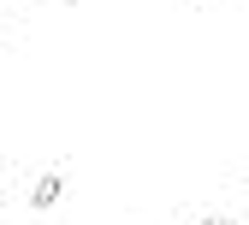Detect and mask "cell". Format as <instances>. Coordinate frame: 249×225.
Wrapping results in <instances>:
<instances>
[{
  "instance_id": "obj_4",
  "label": "cell",
  "mask_w": 249,
  "mask_h": 225,
  "mask_svg": "<svg viewBox=\"0 0 249 225\" xmlns=\"http://www.w3.org/2000/svg\"><path fill=\"white\" fill-rule=\"evenodd\" d=\"M59 6H71V0H59Z\"/></svg>"
},
{
  "instance_id": "obj_1",
  "label": "cell",
  "mask_w": 249,
  "mask_h": 225,
  "mask_svg": "<svg viewBox=\"0 0 249 225\" xmlns=\"http://www.w3.org/2000/svg\"><path fill=\"white\" fill-rule=\"evenodd\" d=\"M59 190H66V178H59V172H42V178H36V190H30V208L48 213V208L59 202Z\"/></svg>"
},
{
  "instance_id": "obj_3",
  "label": "cell",
  "mask_w": 249,
  "mask_h": 225,
  "mask_svg": "<svg viewBox=\"0 0 249 225\" xmlns=\"http://www.w3.org/2000/svg\"><path fill=\"white\" fill-rule=\"evenodd\" d=\"M243 184H249V166H243Z\"/></svg>"
},
{
  "instance_id": "obj_5",
  "label": "cell",
  "mask_w": 249,
  "mask_h": 225,
  "mask_svg": "<svg viewBox=\"0 0 249 225\" xmlns=\"http://www.w3.org/2000/svg\"><path fill=\"white\" fill-rule=\"evenodd\" d=\"M0 202H6V190H0Z\"/></svg>"
},
{
  "instance_id": "obj_2",
  "label": "cell",
  "mask_w": 249,
  "mask_h": 225,
  "mask_svg": "<svg viewBox=\"0 0 249 225\" xmlns=\"http://www.w3.org/2000/svg\"><path fill=\"white\" fill-rule=\"evenodd\" d=\"M202 225H237V219H226V213H208V219H202Z\"/></svg>"
}]
</instances>
